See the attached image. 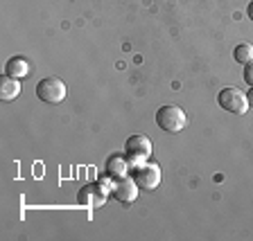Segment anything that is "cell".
<instances>
[{
  "label": "cell",
  "mask_w": 253,
  "mask_h": 241,
  "mask_svg": "<svg viewBox=\"0 0 253 241\" xmlns=\"http://www.w3.org/2000/svg\"><path fill=\"white\" fill-rule=\"evenodd\" d=\"M161 176H163L161 167L152 160H145V163L131 167V178L136 180L140 189H156L161 183Z\"/></svg>",
  "instance_id": "3"
},
{
  "label": "cell",
  "mask_w": 253,
  "mask_h": 241,
  "mask_svg": "<svg viewBox=\"0 0 253 241\" xmlns=\"http://www.w3.org/2000/svg\"><path fill=\"white\" fill-rule=\"evenodd\" d=\"M217 104H219L224 110L233 113V115H244V113L251 108L247 95H244L242 90L231 88V86L224 88V90H219V95H217Z\"/></svg>",
  "instance_id": "4"
},
{
  "label": "cell",
  "mask_w": 253,
  "mask_h": 241,
  "mask_svg": "<svg viewBox=\"0 0 253 241\" xmlns=\"http://www.w3.org/2000/svg\"><path fill=\"white\" fill-rule=\"evenodd\" d=\"M106 196H109V192L95 180V183L86 185V187L79 192V203L86 205V207H97V205H102L106 201Z\"/></svg>",
  "instance_id": "7"
},
{
  "label": "cell",
  "mask_w": 253,
  "mask_h": 241,
  "mask_svg": "<svg viewBox=\"0 0 253 241\" xmlns=\"http://www.w3.org/2000/svg\"><path fill=\"white\" fill-rule=\"evenodd\" d=\"M66 84H63L59 77H45L37 84V97L45 104H61L66 100Z\"/></svg>",
  "instance_id": "2"
},
{
  "label": "cell",
  "mask_w": 253,
  "mask_h": 241,
  "mask_svg": "<svg viewBox=\"0 0 253 241\" xmlns=\"http://www.w3.org/2000/svg\"><path fill=\"white\" fill-rule=\"evenodd\" d=\"M247 100H249V106H251V108H253V88H251V90H249V95H247Z\"/></svg>",
  "instance_id": "14"
},
{
  "label": "cell",
  "mask_w": 253,
  "mask_h": 241,
  "mask_svg": "<svg viewBox=\"0 0 253 241\" xmlns=\"http://www.w3.org/2000/svg\"><path fill=\"white\" fill-rule=\"evenodd\" d=\"M247 16H249V18H251V21H253V0H251V2H249V7H247Z\"/></svg>",
  "instance_id": "13"
},
{
  "label": "cell",
  "mask_w": 253,
  "mask_h": 241,
  "mask_svg": "<svg viewBox=\"0 0 253 241\" xmlns=\"http://www.w3.org/2000/svg\"><path fill=\"white\" fill-rule=\"evenodd\" d=\"M125 153H126V158H129L131 167H136V165H140V163H145V160H149V158H152V140H149L147 136H131V138H126Z\"/></svg>",
  "instance_id": "5"
},
{
  "label": "cell",
  "mask_w": 253,
  "mask_h": 241,
  "mask_svg": "<svg viewBox=\"0 0 253 241\" xmlns=\"http://www.w3.org/2000/svg\"><path fill=\"white\" fill-rule=\"evenodd\" d=\"M244 81H247V84L253 88V61L244 66Z\"/></svg>",
  "instance_id": "12"
},
{
  "label": "cell",
  "mask_w": 253,
  "mask_h": 241,
  "mask_svg": "<svg viewBox=\"0 0 253 241\" xmlns=\"http://www.w3.org/2000/svg\"><path fill=\"white\" fill-rule=\"evenodd\" d=\"M106 173L113 176V178H125V176H131V163L126 156H111L106 160Z\"/></svg>",
  "instance_id": "8"
},
{
  "label": "cell",
  "mask_w": 253,
  "mask_h": 241,
  "mask_svg": "<svg viewBox=\"0 0 253 241\" xmlns=\"http://www.w3.org/2000/svg\"><path fill=\"white\" fill-rule=\"evenodd\" d=\"M5 74H9V77H16V79H23L30 74V63H27V59L23 57H11L7 59L5 63Z\"/></svg>",
  "instance_id": "10"
},
{
  "label": "cell",
  "mask_w": 253,
  "mask_h": 241,
  "mask_svg": "<svg viewBox=\"0 0 253 241\" xmlns=\"http://www.w3.org/2000/svg\"><path fill=\"white\" fill-rule=\"evenodd\" d=\"M21 90H23L21 79L9 77V74L0 77V100L2 102H14L21 95Z\"/></svg>",
  "instance_id": "9"
},
{
  "label": "cell",
  "mask_w": 253,
  "mask_h": 241,
  "mask_svg": "<svg viewBox=\"0 0 253 241\" xmlns=\"http://www.w3.org/2000/svg\"><path fill=\"white\" fill-rule=\"evenodd\" d=\"M138 183L131 176H125V178H116V187H113V199H118L120 203L131 205L138 199Z\"/></svg>",
  "instance_id": "6"
},
{
  "label": "cell",
  "mask_w": 253,
  "mask_h": 241,
  "mask_svg": "<svg viewBox=\"0 0 253 241\" xmlns=\"http://www.w3.org/2000/svg\"><path fill=\"white\" fill-rule=\"evenodd\" d=\"M156 124L168 133H179L188 126V115L185 110L174 104H165L156 110Z\"/></svg>",
  "instance_id": "1"
},
{
  "label": "cell",
  "mask_w": 253,
  "mask_h": 241,
  "mask_svg": "<svg viewBox=\"0 0 253 241\" xmlns=\"http://www.w3.org/2000/svg\"><path fill=\"white\" fill-rule=\"evenodd\" d=\"M233 59H235L237 63H242V66L251 63L253 61V45L251 43H237L235 50H233Z\"/></svg>",
  "instance_id": "11"
}]
</instances>
